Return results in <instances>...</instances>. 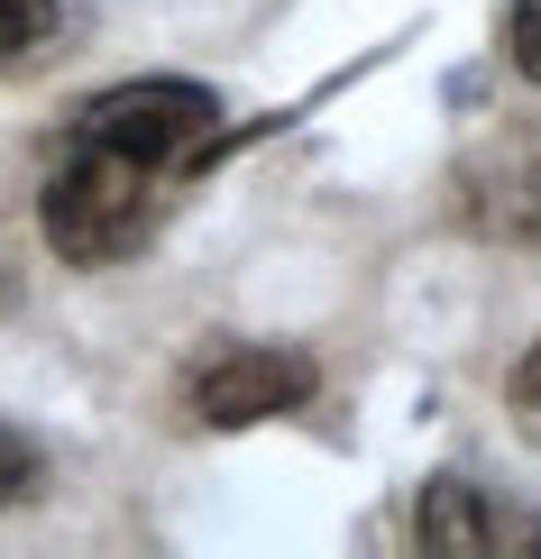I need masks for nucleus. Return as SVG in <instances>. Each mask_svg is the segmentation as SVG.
<instances>
[{
	"instance_id": "6e6552de",
	"label": "nucleus",
	"mask_w": 541,
	"mask_h": 559,
	"mask_svg": "<svg viewBox=\"0 0 541 559\" xmlns=\"http://www.w3.org/2000/svg\"><path fill=\"white\" fill-rule=\"evenodd\" d=\"M505 404H514V423H524V440H541V340L514 358V385H505Z\"/></svg>"
},
{
	"instance_id": "1a4fd4ad",
	"label": "nucleus",
	"mask_w": 541,
	"mask_h": 559,
	"mask_svg": "<svg viewBox=\"0 0 541 559\" xmlns=\"http://www.w3.org/2000/svg\"><path fill=\"white\" fill-rule=\"evenodd\" d=\"M0 302H10V266H0Z\"/></svg>"
},
{
	"instance_id": "39448f33",
	"label": "nucleus",
	"mask_w": 541,
	"mask_h": 559,
	"mask_svg": "<svg viewBox=\"0 0 541 559\" xmlns=\"http://www.w3.org/2000/svg\"><path fill=\"white\" fill-rule=\"evenodd\" d=\"M37 496H46V450H37V431L0 423V514H19V504H37Z\"/></svg>"
},
{
	"instance_id": "20e7f679",
	"label": "nucleus",
	"mask_w": 541,
	"mask_h": 559,
	"mask_svg": "<svg viewBox=\"0 0 541 559\" xmlns=\"http://www.w3.org/2000/svg\"><path fill=\"white\" fill-rule=\"evenodd\" d=\"M459 221L478 239L541 248V138H505L459 166Z\"/></svg>"
},
{
	"instance_id": "f257e3e1",
	"label": "nucleus",
	"mask_w": 541,
	"mask_h": 559,
	"mask_svg": "<svg viewBox=\"0 0 541 559\" xmlns=\"http://www.w3.org/2000/svg\"><path fill=\"white\" fill-rule=\"evenodd\" d=\"M221 156V102L211 83L148 74V83H110L64 120L56 156L37 183V221L46 248L64 266H120L156 239L166 202Z\"/></svg>"
},
{
	"instance_id": "7ed1b4c3",
	"label": "nucleus",
	"mask_w": 541,
	"mask_h": 559,
	"mask_svg": "<svg viewBox=\"0 0 541 559\" xmlns=\"http://www.w3.org/2000/svg\"><path fill=\"white\" fill-rule=\"evenodd\" d=\"M413 550H450V559H541V514L496 504L478 477H432L413 496Z\"/></svg>"
},
{
	"instance_id": "f03ea898",
	"label": "nucleus",
	"mask_w": 541,
	"mask_h": 559,
	"mask_svg": "<svg viewBox=\"0 0 541 559\" xmlns=\"http://www.w3.org/2000/svg\"><path fill=\"white\" fill-rule=\"evenodd\" d=\"M313 394H321V367L303 348H267V340H230L211 358H193V377H184V404L211 431H248V423H275V413H303Z\"/></svg>"
},
{
	"instance_id": "423d86ee",
	"label": "nucleus",
	"mask_w": 541,
	"mask_h": 559,
	"mask_svg": "<svg viewBox=\"0 0 541 559\" xmlns=\"http://www.w3.org/2000/svg\"><path fill=\"white\" fill-rule=\"evenodd\" d=\"M56 0H0V64H19V56H37L46 37H56Z\"/></svg>"
},
{
	"instance_id": "0eeeda50",
	"label": "nucleus",
	"mask_w": 541,
	"mask_h": 559,
	"mask_svg": "<svg viewBox=\"0 0 541 559\" xmlns=\"http://www.w3.org/2000/svg\"><path fill=\"white\" fill-rule=\"evenodd\" d=\"M505 56H514L524 83H541V0H514L505 10Z\"/></svg>"
}]
</instances>
